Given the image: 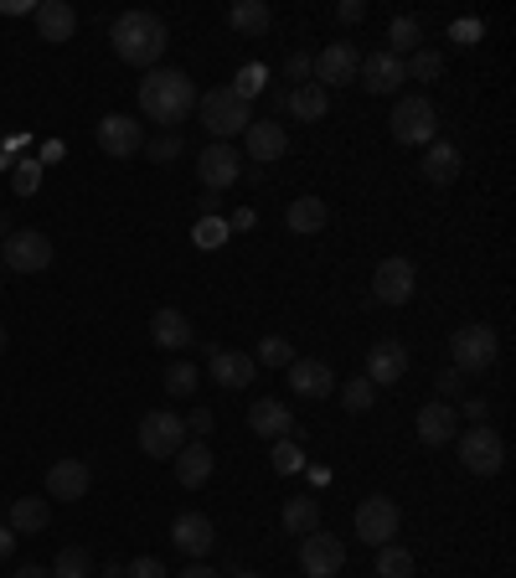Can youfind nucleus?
<instances>
[{
    "instance_id": "nucleus-50",
    "label": "nucleus",
    "mask_w": 516,
    "mask_h": 578,
    "mask_svg": "<svg viewBox=\"0 0 516 578\" xmlns=\"http://www.w3.org/2000/svg\"><path fill=\"white\" fill-rule=\"evenodd\" d=\"M450 37L459 41V47H476V37H480V21H455V32Z\"/></svg>"
},
{
    "instance_id": "nucleus-45",
    "label": "nucleus",
    "mask_w": 516,
    "mask_h": 578,
    "mask_svg": "<svg viewBox=\"0 0 516 578\" xmlns=\"http://www.w3.org/2000/svg\"><path fill=\"white\" fill-rule=\"evenodd\" d=\"M124 578H171V574H165V563H160V558H150V553H145V558L124 563Z\"/></svg>"
},
{
    "instance_id": "nucleus-19",
    "label": "nucleus",
    "mask_w": 516,
    "mask_h": 578,
    "mask_svg": "<svg viewBox=\"0 0 516 578\" xmlns=\"http://www.w3.org/2000/svg\"><path fill=\"white\" fill-rule=\"evenodd\" d=\"M88 491H94V470H88L83 459L67 455V459H58V465L47 470V496H58V501L73 506V501H83Z\"/></svg>"
},
{
    "instance_id": "nucleus-11",
    "label": "nucleus",
    "mask_w": 516,
    "mask_h": 578,
    "mask_svg": "<svg viewBox=\"0 0 516 578\" xmlns=\"http://www.w3.org/2000/svg\"><path fill=\"white\" fill-rule=\"evenodd\" d=\"M397 527H403V512H397L393 496H367L357 506V538L367 548H388L397 538Z\"/></svg>"
},
{
    "instance_id": "nucleus-30",
    "label": "nucleus",
    "mask_w": 516,
    "mask_h": 578,
    "mask_svg": "<svg viewBox=\"0 0 516 578\" xmlns=\"http://www.w3.org/2000/svg\"><path fill=\"white\" fill-rule=\"evenodd\" d=\"M228 26H233L238 37H263V32L274 26V11H269L263 0H238V5H228Z\"/></svg>"
},
{
    "instance_id": "nucleus-12",
    "label": "nucleus",
    "mask_w": 516,
    "mask_h": 578,
    "mask_svg": "<svg viewBox=\"0 0 516 578\" xmlns=\"http://www.w3.org/2000/svg\"><path fill=\"white\" fill-rule=\"evenodd\" d=\"M243 176V160H238V145H222L212 140L207 150H197V181L218 197V192H228L233 181Z\"/></svg>"
},
{
    "instance_id": "nucleus-8",
    "label": "nucleus",
    "mask_w": 516,
    "mask_h": 578,
    "mask_svg": "<svg viewBox=\"0 0 516 578\" xmlns=\"http://www.w3.org/2000/svg\"><path fill=\"white\" fill-rule=\"evenodd\" d=\"M52 238L47 233H37V227H16L11 238L0 243V263L5 269H16V274H41L47 263H52Z\"/></svg>"
},
{
    "instance_id": "nucleus-55",
    "label": "nucleus",
    "mask_w": 516,
    "mask_h": 578,
    "mask_svg": "<svg viewBox=\"0 0 516 578\" xmlns=\"http://www.w3.org/2000/svg\"><path fill=\"white\" fill-rule=\"evenodd\" d=\"M11 233H16V227H11V218H5V212H0V243L11 238Z\"/></svg>"
},
{
    "instance_id": "nucleus-21",
    "label": "nucleus",
    "mask_w": 516,
    "mask_h": 578,
    "mask_svg": "<svg viewBox=\"0 0 516 578\" xmlns=\"http://www.w3.org/2000/svg\"><path fill=\"white\" fill-rule=\"evenodd\" d=\"M418 439L429 444V450H439V444H455V434H459V408L455 403H423L418 408Z\"/></svg>"
},
{
    "instance_id": "nucleus-48",
    "label": "nucleus",
    "mask_w": 516,
    "mask_h": 578,
    "mask_svg": "<svg viewBox=\"0 0 516 578\" xmlns=\"http://www.w3.org/2000/svg\"><path fill=\"white\" fill-rule=\"evenodd\" d=\"M212 423H218V419H212L207 408H197V414H186V434H192V439H207V434H212Z\"/></svg>"
},
{
    "instance_id": "nucleus-32",
    "label": "nucleus",
    "mask_w": 516,
    "mask_h": 578,
    "mask_svg": "<svg viewBox=\"0 0 516 578\" xmlns=\"http://www.w3.org/2000/svg\"><path fill=\"white\" fill-rule=\"evenodd\" d=\"M459 150L450 140H434L429 145V156H423V181H434V186H450V181L459 176Z\"/></svg>"
},
{
    "instance_id": "nucleus-36",
    "label": "nucleus",
    "mask_w": 516,
    "mask_h": 578,
    "mask_svg": "<svg viewBox=\"0 0 516 578\" xmlns=\"http://www.w3.org/2000/svg\"><path fill=\"white\" fill-rule=\"evenodd\" d=\"M52 578H94V558H88V548H62L58 558H52Z\"/></svg>"
},
{
    "instance_id": "nucleus-23",
    "label": "nucleus",
    "mask_w": 516,
    "mask_h": 578,
    "mask_svg": "<svg viewBox=\"0 0 516 578\" xmlns=\"http://www.w3.org/2000/svg\"><path fill=\"white\" fill-rule=\"evenodd\" d=\"M212 450H207V439H186L176 450V480L186 485V491H197V485H207L212 480Z\"/></svg>"
},
{
    "instance_id": "nucleus-35",
    "label": "nucleus",
    "mask_w": 516,
    "mask_h": 578,
    "mask_svg": "<svg viewBox=\"0 0 516 578\" xmlns=\"http://www.w3.org/2000/svg\"><path fill=\"white\" fill-rule=\"evenodd\" d=\"M378 578H414V553L397 548V542L378 548Z\"/></svg>"
},
{
    "instance_id": "nucleus-42",
    "label": "nucleus",
    "mask_w": 516,
    "mask_h": 578,
    "mask_svg": "<svg viewBox=\"0 0 516 578\" xmlns=\"http://www.w3.org/2000/svg\"><path fill=\"white\" fill-rule=\"evenodd\" d=\"M263 78H269V67H258V62H248V67L238 73V83H233V94L254 103V94H263Z\"/></svg>"
},
{
    "instance_id": "nucleus-6",
    "label": "nucleus",
    "mask_w": 516,
    "mask_h": 578,
    "mask_svg": "<svg viewBox=\"0 0 516 578\" xmlns=\"http://www.w3.org/2000/svg\"><path fill=\"white\" fill-rule=\"evenodd\" d=\"M393 140L397 145H434L439 135V109L434 99H423V94H403L393 103Z\"/></svg>"
},
{
    "instance_id": "nucleus-31",
    "label": "nucleus",
    "mask_w": 516,
    "mask_h": 578,
    "mask_svg": "<svg viewBox=\"0 0 516 578\" xmlns=\"http://www.w3.org/2000/svg\"><path fill=\"white\" fill-rule=\"evenodd\" d=\"M279 521H284L290 538H310V532L320 527V501L316 496H290L284 501V512H279Z\"/></svg>"
},
{
    "instance_id": "nucleus-7",
    "label": "nucleus",
    "mask_w": 516,
    "mask_h": 578,
    "mask_svg": "<svg viewBox=\"0 0 516 578\" xmlns=\"http://www.w3.org/2000/svg\"><path fill=\"white\" fill-rule=\"evenodd\" d=\"M186 419L181 414H165V408H156V414H145L139 419V455L150 459H176V450L186 444Z\"/></svg>"
},
{
    "instance_id": "nucleus-18",
    "label": "nucleus",
    "mask_w": 516,
    "mask_h": 578,
    "mask_svg": "<svg viewBox=\"0 0 516 578\" xmlns=\"http://www.w3.org/2000/svg\"><path fill=\"white\" fill-rule=\"evenodd\" d=\"M357 78H361V88L367 94H397L403 83H408V73H403V58H393V52H367L361 58V67H357Z\"/></svg>"
},
{
    "instance_id": "nucleus-5",
    "label": "nucleus",
    "mask_w": 516,
    "mask_h": 578,
    "mask_svg": "<svg viewBox=\"0 0 516 578\" xmlns=\"http://www.w3.org/2000/svg\"><path fill=\"white\" fill-rule=\"evenodd\" d=\"M455 450L470 476H501L506 470V439L491 423H470L465 434H455Z\"/></svg>"
},
{
    "instance_id": "nucleus-9",
    "label": "nucleus",
    "mask_w": 516,
    "mask_h": 578,
    "mask_svg": "<svg viewBox=\"0 0 516 578\" xmlns=\"http://www.w3.org/2000/svg\"><path fill=\"white\" fill-rule=\"evenodd\" d=\"M346 568V542L316 527L310 538H299V574L305 578H336Z\"/></svg>"
},
{
    "instance_id": "nucleus-43",
    "label": "nucleus",
    "mask_w": 516,
    "mask_h": 578,
    "mask_svg": "<svg viewBox=\"0 0 516 578\" xmlns=\"http://www.w3.org/2000/svg\"><path fill=\"white\" fill-rule=\"evenodd\" d=\"M228 233H233V227H228L222 218H201L192 238H197V248H222V238H228Z\"/></svg>"
},
{
    "instance_id": "nucleus-16",
    "label": "nucleus",
    "mask_w": 516,
    "mask_h": 578,
    "mask_svg": "<svg viewBox=\"0 0 516 578\" xmlns=\"http://www.w3.org/2000/svg\"><path fill=\"white\" fill-rule=\"evenodd\" d=\"M403 372H408V352H403V341H393V336L372 341V352H367V372H361V378L372 382V388H393V382H403Z\"/></svg>"
},
{
    "instance_id": "nucleus-41",
    "label": "nucleus",
    "mask_w": 516,
    "mask_h": 578,
    "mask_svg": "<svg viewBox=\"0 0 516 578\" xmlns=\"http://www.w3.org/2000/svg\"><path fill=\"white\" fill-rule=\"evenodd\" d=\"M145 156L156 160V165H171V160L181 156V135H176V130H165V135H156V140L145 145Z\"/></svg>"
},
{
    "instance_id": "nucleus-15",
    "label": "nucleus",
    "mask_w": 516,
    "mask_h": 578,
    "mask_svg": "<svg viewBox=\"0 0 516 578\" xmlns=\"http://www.w3.org/2000/svg\"><path fill=\"white\" fill-rule=\"evenodd\" d=\"M171 542H176L192 563H201L212 548H218V527H212L207 512H181V517L171 521Z\"/></svg>"
},
{
    "instance_id": "nucleus-29",
    "label": "nucleus",
    "mask_w": 516,
    "mask_h": 578,
    "mask_svg": "<svg viewBox=\"0 0 516 578\" xmlns=\"http://www.w3.org/2000/svg\"><path fill=\"white\" fill-rule=\"evenodd\" d=\"M331 222V207L320 197H299V201H290V212H284V227L290 233H299V238H310V233H320Z\"/></svg>"
},
{
    "instance_id": "nucleus-53",
    "label": "nucleus",
    "mask_w": 516,
    "mask_h": 578,
    "mask_svg": "<svg viewBox=\"0 0 516 578\" xmlns=\"http://www.w3.org/2000/svg\"><path fill=\"white\" fill-rule=\"evenodd\" d=\"M11 553H16V532H11V527L0 521V563L11 558Z\"/></svg>"
},
{
    "instance_id": "nucleus-57",
    "label": "nucleus",
    "mask_w": 516,
    "mask_h": 578,
    "mask_svg": "<svg viewBox=\"0 0 516 578\" xmlns=\"http://www.w3.org/2000/svg\"><path fill=\"white\" fill-rule=\"evenodd\" d=\"M233 578H263V574H254V568H243V574H233Z\"/></svg>"
},
{
    "instance_id": "nucleus-49",
    "label": "nucleus",
    "mask_w": 516,
    "mask_h": 578,
    "mask_svg": "<svg viewBox=\"0 0 516 578\" xmlns=\"http://www.w3.org/2000/svg\"><path fill=\"white\" fill-rule=\"evenodd\" d=\"M361 16H367V5H361V0H341V5H336V21H341V26H357Z\"/></svg>"
},
{
    "instance_id": "nucleus-54",
    "label": "nucleus",
    "mask_w": 516,
    "mask_h": 578,
    "mask_svg": "<svg viewBox=\"0 0 516 578\" xmlns=\"http://www.w3.org/2000/svg\"><path fill=\"white\" fill-rule=\"evenodd\" d=\"M16 578H52V568H41V563H26V568H16Z\"/></svg>"
},
{
    "instance_id": "nucleus-47",
    "label": "nucleus",
    "mask_w": 516,
    "mask_h": 578,
    "mask_svg": "<svg viewBox=\"0 0 516 578\" xmlns=\"http://www.w3.org/2000/svg\"><path fill=\"white\" fill-rule=\"evenodd\" d=\"M434 388H439V403H455L465 393V372H439Z\"/></svg>"
},
{
    "instance_id": "nucleus-3",
    "label": "nucleus",
    "mask_w": 516,
    "mask_h": 578,
    "mask_svg": "<svg viewBox=\"0 0 516 578\" xmlns=\"http://www.w3.org/2000/svg\"><path fill=\"white\" fill-rule=\"evenodd\" d=\"M197 114H201V124L212 130V140H233V135H243L248 124H254V103L248 99H238L233 88H212V94H201L197 99Z\"/></svg>"
},
{
    "instance_id": "nucleus-56",
    "label": "nucleus",
    "mask_w": 516,
    "mask_h": 578,
    "mask_svg": "<svg viewBox=\"0 0 516 578\" xmlns=\"http://www.w3.org/2000/svg\"><path fill=\"white\" fill-rule=\"evenodd\" d=\"M99 578H124V563H109V568H103Z\"/></svg>"
},
{
    "instance_id": "nucleus-22",
    "label": "nucleus",
    "mask_w": 516,
    "mask_h": 578,
    "mask_svg": "<svg viewBox=\"0 0 516 578\" xmlns=\"http://www.w3.org/2000/svg\"><path fill=\"white\" fill-rule=\"evenodd\" d=\"M284 378H290V388H295L299 398H325V393H336V372H331L320 357H295L284 367Z\"/></svg>"
},
{
    "instance_id": "nucleus-10",
    "label": "nucleus",
    "mask_w": 516,
    "mask_h": 578,
    "mask_svg": "<svg viewBox=\"0 0 516 578\" xmlns=\"http://www.w3.org/2000/svg\"><path fill=\"white\" fill-rule=\"evenodd\" d=\"M357 67H361L357 47H352V41H331V47H320V58H310V83H320V88L331 94V88L357 83Z\"/></svg>"
},
{
    "instance_id": "nucleus-13",
    "label": "nucleus",
    "mask_w": 516,
    "mask_h": 578,
    "mask_svg": "<svg viewBox=\"0 0 516 578\" xmlns=\"http://www.w3.org/2000/svg\"><path fill=\"white\" fill-rule=\"evenodd\" d=\"M414 290H418V269L403 259V254L378 263V274H372V299H378V305H408Z\"/></svg>"
},
{
    "instance_id": "nucleus-24",
    "label": "nucleus",
    "mask_w": 516,
    "mask_h": 578,
    "mask_svg": "<svg viewBox=\"0 0 516 578\" xmlns=\"http://www.w3.org/2000/svg\"><path fill=\"white\" fill-rule=\"evenodd\" d=\"M32 21H37L41 41H73V32H78V11L67 0H41L37 11H32Z\"/></svg>"
},
{
    "instance_id": "nucleus-51",
    "label": "nucleus",
    "mask_w": 516,
    "mask_h": 578,
    "mask_svg": "<svg viewBox=\"0 0 516 578\" xmlns=\"http://www.w3.org/2000/svg\"><path fill=\"white\" fill-rule=\"evenodd\" d=\"M459 419L486 423V419H491V403H486V398H465V414H459Z\"/></svg>"
},
{
    "instance_id": "nucleus-20",
    "label": "nucleus",
    "mask_w": 516,
    "mask_h": 578,
    "mask_svg": "<svg viewBox=\"0 0 516 578\" xmlns=\"http://www.w3.org/2000/svg\"><path fill=\"white\" fill-rule=\"evenodd\" d=\"M243 150H248L254 165H269V160H279L284 150H290V130H284L279 120H254L248 130H243Z\"/></svg>"
},
{
    "instance_id": "nucleus-58",
    "label": "nucleus",
    "mask_w": 516,
    "mask_h": 578,
    "mask_svg": "<svg viewBox=\"0 0 516 578\" xmlns=\"http://www.w3.org/2000/svg\"><path fill=\"white\" fill-rule=\"evenodd\" d=\"M0 352H5V325H0Z\"/></svg>"
},
{
    "instance_id": "nucleus-4",
    "label": "nucleus",
    "mask_w": 516,
    "mask_h": 578,
    "mask_svg": "<svg viewBox=\"0 0 516 578\" xmlns=\"http://www.w3.org/2000/svg\"><path fill=\"white\" fill-rule=\"evenodd\" d=\"M501 357V341L491 325H480V320H470V325H459L455 336H450V361H455V372H465V378H476V372H491Z\"/></svg>"
},
{
    "instance_id": "nucleus-26",
    "label": "nucleus",
    "mask_w": 516,
    "mask_h": 578,
    "mask_svg": "<svg viewBox=\"0 0 516 578\" xmlns=\"http://www.w3.org/2000/svg\"><path fill=\"white\" fill-rule=\"evenodd\" d=\"M248 429H254L258 439H290L295 434V414L279 398H258L254 408H248Z\"/></svg>"
},
{
    "instance_id": "nucleus-39",
    "label": "nucleus",
    "mask_w": 516,
    "mask_h": 578,
    "mask_svg": "<svg viewBox=\"0 0 516 578\" xmlns=\"http://www.w3.org/2000/svg\"><path fill=\"white\" fill-rule=\"evenodd\" d=\"M254 361L279 372V367H290V361H295V346H290L284 336H263V341H258V352H254Z\"/></svg>"
},
{
    "instance_id": "nucleus-37",
    "label": "nucleus",
    "mask_w": 516,
    "mask_h": 578,
    "mask_svg": "<svg viewBox=\"0 0 516 578\" xmlns=\"http://www.w3.org/2000/svg\"><path fill=\"white\" fill-rule=\"evenodd\" d=\"M403 73H408L414 83H434L439 73H444V58H439L434 47H418L414 58H403Z\"/></svg>"
},
{
    "instance_id": "nucleus-14",
    "label": "nucleus",
    "mask_w": 516,
    "mask_h": 578,
    "mask_svg": "<svg viewBox=\"0 0 516 578\" xmlns=\"http://www.w3.org/2000/svg\"><path fill=\"white\" fill-rule=\"evenodd\" d=\"M94 135H99L103 156H114V160H130L145 150V124H139L135 114H103Z\"/></svg>"
},
{
    "instance_id": "nucleus-46",
    "label": "nucleus",
    "mask_w": 516,
    "mask_h": 578,
    "mask_svg": "<svg viewBox=\"0 0 516 578\" xmlns=\"http://www.w3.org/2000/svg\"><path fill=\"white\" fill-rule=\"evenodd\" d=\"M284 78L295 83H310V52H290V58H284Z\"/></svg>"
},
{
    "instance_id": "nucleus-33",
    "label": "nucleus",
    "mask_w": 516,
    "mask_h": 578,
    "mask_svg": "<svg viewBox=\"0 0 516 578\" xmlns=\"http://www.w3.org/2000/svg\"><path fill=\"white\" fill-rule=\"evenodd\" d=\"M418 47H423V21H418V16H393V26H388V47H382V52H393V58H414Z\"/></svg>"
},
{
    "instance_id": "nucleus-44",
    "label": "nucleus",
    "mask_w": 516,
    "mask_h": 578,
    "mask_svg": "<svg viewBox=\"0 0 516 578\" xmlns=\"http://www.w3.org/2000/svg\"><path fill=\"white\" fill-rule=\"evenodd\" d=\"M37 186H41V165L37 160H21L16 165V197H32Z\"/></svg>"
},
{
    "instance_id": "nucleus-1",
    "label": "nucleus",
    "mask_w": 516,
    "mask_h": 578,
    "mask_svg": "<svg viewBox=\"0 0 516 578\" xmlns=\"http://www.w3.org/2000/svg\"><path fill=\"white\" fill-rule=\"evenodd\" d=\"M192 109H197V83L181 67H150L145 73V83H139V114L145 120L176 130V124L192 120Z\"/></svg>"
},
{
    "instance_id": "nucleus-34",
    "label": "nucleus",
    "mask_w": 516,
    "mask_h": 578,
    "mask_svg": "<svg viewBox=\"0 0 516 578\" xmlns=\"http://www.w3.org/2000/svg\"><path fill=\"white\" fill-rule=\"evenodd\" d=\"M336 393H341V408H346V414H357V419H361V414H372V403H378V388L361 378V372L352 382H341Z\"/></svg>"
},
{
    "instance_id": "nucleus-25",
    "label": "nucleus",
    "mask_w": 516,
    "mask_h": 578,
    "mask_svg": "<svg viewBox=\"0 0 516 578\" xmlns=\"http://www.w3.org/2000/svg\"><path fill=\"white\" fill-rule=\"evenodd\" d=\"M150 336H156V346H165V352H181V346L197 341V325L181 316L176 305H160L156 316H150Z\"/></svg>"
},
{
    "instance_id": "nucleus-2",
    "label": "nucleus",
    "mask_w": 516,
    "mask_h": 578,
    "mask_svg": "<svg viewBox=\"0 0 516 578\" xmlns=\"http://www.w3.org/2000/svg\"><path fill=\"white\" fill-rule=\"evenodd\" d=\"M109 41H114V58L130 62V67H156L160 52L171 47V32L156 11H124L109 26Z\"/></svg>"
},
{
    "instance_id": "nucleus-40",
    "label": "nucleus",
    "mask_w": 516,
    "mask_h": 578,
    "mask_svg": "<svg viewBox=\"0 0 516 578\" xmlns=\"http://www.w3.org/2000/svg\"><path fill=\"white\" fill-rule=\"evenodd\" d=\"M274 470H279V476H295V470H305V450H299L295 439H274Z\"/></svg>"
},
{
    "instance_id": "nucleus-27",
    "label": "nucleus",
    "mask_w": 516,
    "mask_h": 578,
    "mask_svg": "<svg viewBox=\"0 0 516 578\" xmlns=\"http://www.w3.org/2000/svg\"><path fill=\"white\" fill-rule=\"evenodd\" d=\"M284 109H290L299 124H320L325 114H331V94H325L320 83H299V88L284 94Z\"/></svg>"
},
{
    "instance_id": "nucleus-52",
    "label": "nucleus",
    "mask_w": 516,
    "mask_h": 578,
    "mask_svg": "<svg viewBox=\"0 0 516 578\" xmlns=\"http://www.w3.org/2000/svg\"><path fill=\"white\" fill-rule=\"evenodd\" d=\"M176 578H222V574H218V568H207V563H186Z\"/></svg>"
},
{
    "instance_id": "nucleus-38",
    "label": "nucleus",
    "mask_w": 516,
    "mask_h": 578,
    "mask_svg": "<svg viewBox=\"0 0 516 578\" xmlns=\"http://www.w3.org/2000/svg\"><path fill=\"white\" fill-rule=\"evenodd\" d=\"M197 382H201V372L192 361H171V367H165V393H171V398H192Z\"/></svg>"
},
{
    "instance_id": "nucleus-28",
    "label": "nucleus",
    "mask_w": 516,
    "mask_h": 578,
    "mask_svg": "<svg viewBox=\"0 0 516 578\" xmlns=\"http://www.w3.org/2000/svg\"><path fill=\"white\" fill-rule=\"evenodd\" d=\"M52 521V506L41 496H16L11 501V512H5V527L16 532V538H32V532H41Z\"/></svg>"
},
{
    "instance_id": "nucleus-17",
    "label": "nucleus",
    "mask_w": 516,
    "mask_h": 578,
    "mask_svg": "<svg viewBox=\"0 0 516 578\" xmlns=\"http://www.w3.org/2000/svg\"><path fill=\"white\" fill-rule=\"evenodd\" d=\"M207 378L218 382V388H228V393H238V388H248V382L258 378V361L248 357V352H233V346H218V352L207 357Z\"/></svg>"
}]
</instances>
